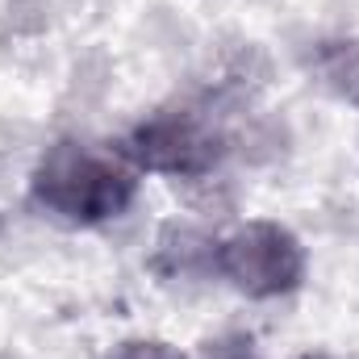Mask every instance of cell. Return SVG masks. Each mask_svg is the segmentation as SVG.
Wrapping results in <instances>:
<instances>
[{"instance_id":"cell-3","label":"cell","mask_w":359,"mask_h":359,"mask_svg":"<svg viewBox=\"0 0 359 359\" xmlns=\"http://www.w3.org/2000/svg\"><path fill=\"white\" fill-rule=\"evenodd\" d=\"M126 159L142 172L196 180L222 159V138L188 113H159L134 126V134L126 138Z\"/></svg>"},{"instance_id":"cell-4","label":"cell","mask_w":359,"mask_h":359,"mask_svg":"<svg viewBox=\"0 0 359 359\" xmlns=\"http://www.w3.org/2000/svg\"><path fill=\"white\" fill-rule=\"evenodd\" d=\"M217 251H222V243H213L209 234L172 222V226H163L151 264L163 276H205L209 268H217Z\"/></svg>"},{"instance_id":"cell-5","label":"cell","mask_w":359,"mask_h":359,"mask_svg":"<svg viewBox=\"0 0 359 359\" xmlns=\"http://www.w3.org/2000/svg\"><path fill=\"white\" fill-rule=\"evenodd\" d=\"M309 72L318 76V84L347 100L359 104V38H326L313 46L309 55Z\"/></svg>"},{"instance_id":"cell-6","label":"cell","mask_w":359,"mask_h":359,"mask_svg":"<svg viewBox=\"0 0 359 359\" xmlns=\"http://www.w3.org/2000/svg\"><path fill=\"white\" fill-rule=\"evenodd\" d=\"M109 359H184L176 347L168 343H155V339H134V343H121Z\"/></svg>"},{"instance_id":"cell-1","label":"cell","mask_w":359,"mask_h":359,"mask_svg":"<svg viewBox=\"0 0 359 359\" xmlns=\"http://www.w3.org/2000/svg\"><path fill=\"white\" fill-rule=\"evenodd\" d=\"M134 192H138L134 168L84 142L50 147L29 180V196L38 201V209H46L67 226H100L126 213Z\"/></svg>"},{"instance_id":"cell-7","label":"cell","mask_w":359,"mask_h":359,"mask_svg":"<svg viewBox=\"0 0 359 359\" xmlns=\"http://www.w3.org/2000/svg\"><path fill=\"white\" fill-rule=\"evenodd\" d=\"M201 359H259V355L251 351V343H243V339H226V343H209Z\"/></svg>"},{"instance_id":"cell-8","label":"cell","mask_w":359,"mask_h":359,"mask_svg":"<svg viewBox=\"0 0 359 359\" xmlns=\"http://www.w3.org/2000/svg\"><path fill=\"white\" fill-rule=\"evenodd\" d=\"M301 359H330V355H301Z\"/></svg>"},{"instance_id":"cell-2","label":"cell","mask_w":359,"mask_h":359,"mask_svg":"<svg viewBox=\"0 0 359 359\" xmlns=\"http://www.w3.org/2000/svg\"><path fill=\"white\" fill-rule=\"evenodd\" d=\"M217 271L247 297H284L305 280V247L280 222H247L217 251Z\"/></svg>"}]
</instances>
